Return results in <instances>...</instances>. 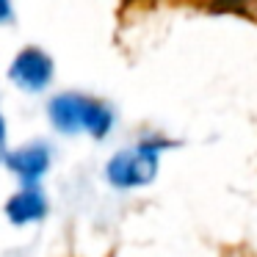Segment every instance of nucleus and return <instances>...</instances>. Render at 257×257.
Masks as SVG:
<instances>
[{
    "label": "nucleus",
    "instance_id": "1",
    "mask_svg": "<svg viewBox=\"0 0 257 257\" xmlns=\"http://www.w3.org/2000/svg\"><path fill=\"white\" fill-rule=\"evenodd\" d=\"M53 127H58L61 133H91L94 139L111 130L113 116L108 111V105H102L100 100H91L83 94H61L56 100H50L47 105Z\"/></svg>",
    "mask_w": 257,
    "mask_h": 257
},
{
    "label": "nucleus",
    "instance_id": "2",
    "mask_svg": "<svg viewBox=\"0 0 257 257\" xmlns=\"http://www.w3.org/2000/svg\"><path fill=\"white\" fill-rule=\"evenodd\" d=\"M163 147L161 144H139V147H130V150H122L111 158L105 174L116 188H139V185H147L158 172V150Z\"/></svg>",
    "mask_w": 257,
    "mask_h": 257
},
{
    "label": "nucleus",
    "instance_id": "3",
    "mask_svg": "<svg viewBox=\"0 0 257 257\" xmlns=\"http://www.w3.org/2000/svg\"><path fill=\"white\" fill-rule=\"evenodd\" d=\"M9 78L25 91H42L53 80V61L39 50V47H25L17 58H14Z\"/></svg>",
    "mask_w": 257,
    "mask_h": 257
},
{
    "label": "nucleus",
    "instance_id": "4",
    "mask_svg": "<svg viewBox=\"0 0 257 257\" xmlns=\"http://www.w3.org/2000/svg\"><path fill=\"white\" fill-rule=\"evenodd\" d=\"M6 163L14 174H20V177L25 180V183H34V180H39L42 174L47 172V166H50V150H47L45 144H28V147H23V150L6 155Z\"/></svg>",
    "mask_w": 257,
    "mask_h": 257
},
{
    "label": "nucleus",
    "instance_id": "5",
    "mask_svg": "<svg viewBox=\"0 0 257 257\" xmlns=\"http://www.w3.org/2000/svg\"><path fill=\"white\" fill-rule=\"evenodd\" d=\"M47 213V202L39 191L34 188H25L20 191L17 196H12L6 205V216L12 218L14 224H28V221H36Z\"/></svg>",
    "mask_w": 257,
    "mask_h": 257
},
{
    "label": "nucleus",
    "instance_id": "6",
    "mask_svg": "<svg viewBox=\"0 0 257 257\" xmlns=\"http://www.w3.org/2000/svg\"><path fill=\"white\" fill-rule=\"evenodd\" d=\"M188 3L210 14H235L257 23V0H188Z\"/></svg>",
    "mask_w": 257,
    "mask_h": 257
},
{
    "label": "nucleus",
    "instance_id": "7",
    "mask_svg": "<svg viewBox=\"0 0 257 257\" xmlns=\"http://www.w3.org/2000/svg\"><path fill=\"white\" fill-rule=\"evenodd\" d=\"M12 20V0H0V23Z\"/></svg>",
    "mask_w": 257,
    "mask_h": 257
},
{
    "label": "nucleus",
    "instance_id": "8",
    "mask_svg": "<svg viewBox=\"0 0 257 257\" xmlns=\"http://www.w3.org/2000/svg\"><path fill=\"white\" fill-rule=\"evenodd\" d=\"M6 158V124H3V119H0V161Z\"/></svg>",
    "mask_w": 257,
    "mask_h": 257
},
{
    "label": "nucleus",
    "instance_id": "9",
    "mask_svg": "<svg viewBox=\"0 0 257 257\" xmlns=\"http://www.w3.org/2000/svg\"><path fill=\"white\" fill-rule=\"evenodd\" d=\"M155 0H122L124 9H133V6H152Z\"/></svg>",
    "mask_w": 257,
    "mask_h": 257
}]
</instances>
